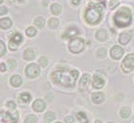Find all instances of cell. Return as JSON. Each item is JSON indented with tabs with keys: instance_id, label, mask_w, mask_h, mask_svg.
Returning <instances> with one entry per match:
<instances>
[{
	"instance_id": "7402d4cb",
	"label": "cell",
	"mask_w": 134,
	"mask_h": 123,
	"mask_svg": "<svg viewBox=\"0 0 134 123\" xmlns=\"http://www.w3.org/2000/svg\"><path fill=\"white\" fill-rule=\"evenodd\" d=\"M48 26L51 29H56L59 26V20L56 18H51L48 22Z\"/></svg>"
},
{
	"instance_id": "30bf717a",
	"label": "cell",
	"mask_w": 134,
	"mask_h": 123,
	"mask_svg": "<svg viewBox=\"0 0 134 123\" xmlns=\"http://www.w3.org/2000/svg\"><path fill=\"white\" fill-rule=\"evenodd\" d=\"M132 38V32L131 31H126L120 34L119 36V42L122 45H126L130 42Z\"/></svg>"
},
{
	"instance_id": "52a82bcc",
	"label": "cell",
	"mask_w": 134,
	"mask_h": 123,
	"mask_svg": "<svg viewBox=\"0 0 134 123\" xmlns=\"http://www.w3.org/2000/svg\"><path fill=\"white\" fill-rule=\"evenodd\" d=\"M22 41H23L22 34L15 33V35H14V36L10 39V40H9V49L13 50V51L17 50L19 48V46H20V44H21V42H22Z\"/></svg>"
},
{
	"instance_id": "8fae6325",
	"label": "cell",
	"mask_w": 134,
	"mask_h": 123,
	"mask_svg": "<svg viewBox=\"0 0 134 123\" xmlns=\"http://www.w3.org/2000/svg\"><path fill=\"white\" fill-rule=\"evenodd\" d=\"M32 107L36 112H42L43 110H45V108H46V104L41 99H38L33 103Z\"/></svg>"
},
{
	"instance_id": "d4e9b609",
	"label": "cell",
	"mask_w": 134,
	"mask_h": 123,
	"mask_svg": "<svg viewBox=\"0 0 134 123\" xmlns=\"http://www.w3.org/2000/svg\"><path fill=\"white\" fill-rule=\"evenodd\" d=\"M0 123H13V122L9 119L7 113L2 112L0 113Z\"/></svg>"
},
{
	"instance_id": "7c38bea8",
	"label": "cell",
	"mask_w": 134,
	"mask_h": 123,
	"mask_svg": "<svg viewBox=\"0 0 134 123\" xmlns=\"http://www.w3.org/2000/svg\"><path fill=\"white\" fill-rule=\"evenodd\" d=\"M105 100V95L102 92H95L92 94V101L96 104H100Z\"/></svg>"
},
{
	"instance_id": "6da1fadb",
	"label": "cell",
	"mask_w": 134,
	"mask_h": 123,
	"mask_svg": "<svg viewBox=\"0 0 134 123\" xmlns=\"http://www.w3.org/2000/svg\"><path fill=\"white\" fill-rule=\"evenodd\" d=\"M79 72L76 69L69 71V69H62L56 71L53 73V81L55 84L61 85L63 87H73L77 78H78Z\"/></svg>"
},
{
	"instance_id": "ee69618b",
	"label": "cell",
	"mask_w": 134,
	"mask_h": 123,
	"mask_svg": "<svg viewBox=\"0 0 134 123\" xmlns=\"http://www.w3.org/2000/svg\"><path fill=\"white\" fill-rule=\"evenodd\" d=\"M19 1H23V0H19Z\"/></svg>"
},
{
	"instance_id": "f546056e",
	"label": "cell",
	"mask_w": 134,
	"mask_h": 123,
	"mask_svg": "<svg viewBox=\"0 0 134 123\" xmlns=\"http://www.w3.org/2000/svg\"><path fill=\"white\" fill-rule=\"evenodd\" d=\"M38 63H40V65L41 66V67H46L48 64V60H47V58L45 57V56H41V57L38 59Z\"/></svg>"
},
{
	"instance_id": "8992f818",
	"label": "cell",
	"mask_w": 134,
	"mask_h": 123,
	"mask_svg": "<svg viewBox=\"0 0 134 123\" xmlns=\"http://www.w3.org/2000/svg\"><path fill=\"white\" fill-rule=\"evenodd\" d=\"M40 73V69L37 64L35 63H31V64H29V65L26 66L25 68V74L28 78H37Z\"/></svg>"
},
{
	"instance_id": "7a4b0ae2",
	"label": "cell",
	"mask_w": 134,
	"mask_h": 123,
	"mask_svg": "<svg viewBox=\"0 0 134 123\" xmlns=\"http://www.w3.org/2000/svg\"><path fill=\"white\" fill-rule=\"evenodd\" d=\"M103 7L99 3H90L85 12V19L90 25H98L102 19Z\"/></svg>"
},
{
	"instance_id": "484cf974",
	"label": "cell",
	"mask_w": 134,
	"mask_h": 123,
	"mask_svg": "<svg viewBox=\"0 0 134 123\" xmlns=\"http://www.w3.org/2000/svg\"><path fill=\"white\" fill-rule=\"evenodd\" d=\"M44 119H45V121L48 123L52 122V121H54V119H55V115L53 112H47L44 115Z\"/></svg>"
},
{
	"instance_id": "4316f807",
	"label": "cell",
	"mask_w": 134,
	"mask_h": 123,
	"mask_svg": "<svg viewBox=\"0 0 134 123\" xmlns=\"http://www.w3.org/2000/svg\"><path fill=\"white\" fill-rule=\"evenodd\" d=\"M120 115L123 119H127L130 115V109L129 107H123L120 111Z\"/></svg>"
},
{
	"instance_id": "f35d334b",
	"label": "cell",
	"mask_w": 134,
	"mask_h": 123,
	"mask_svg": "<svg viewBox=\"0 0 134 123\" xmlns=\"http://www.w3.org/2000/svg\"><path fill=\"white\" fill-rule=\"evenodd\" d=\"M81 2V0H72V4L73 5H78L80 4Z\"/></svg>"
},
{
	"instance_id": "5bb4252c",
	"label": "cell",
	"mask_w": 134,
	"mask_h": 123,
	"mask_svg": "<svg viewBox=\"0 0 134 123\" xmlns=\"http://www.w3.org/2000/svg\"><path fill=\"white\" fill-rule=\"evenodd\" d=\"M79 33L78 29L75 28V27H69L68 30H66V32L63 35V38L64 39H71L74 38L75 36H77Z\"/></svg>"
},
{
	"instance_id": "f6af8a7d",
	"label": "cell",
	"mask_w": 134,
	"mask_h": 123,
	"mask_svg": "<svg viewBox=\"0 0 134 123\" xmlns=\"http://www.w3.org/2000/svg\"><path fill=\"white\" fill-rule=\"evenodd\" d=\"M109 123H113V122H109Z\"/></svg>"
},
{
	"instance_id": "cb8c5ba5",
	"label": "cell",
	"mask_w": 134,
	"mask_h": 123,
	"mask_svg": "<svg viewBox=\"0 0 134 123\" xmlns=\"http://www.w3.org/2000/svg\"><path fill=\"white\" fill-rule=\"evenodd\" d=\"M77 119H78V120L80 121L81 123H88L89 122V120H88V119H87L86 115H85L83 112L78 113V114H77Z\"/></svg>"
},
{
	"instance_id": "f1b7e54d",
	"label": "cell",
	"mask_w": 134,
	"mask_h": 123,
	"mask_svg": "<svg viewBox=\"0 0 134 123\" xmlns=\"http://www.w3.org/2000/svg\"><path fill=\"white\" fill-rule=\"evenodd\" d=\"M25 33H26V35L28 37H34L37 34V30L35 27L29 26V27H27L26 30H25Z\"/></svg>"
},
{
	"instance_id": "9c48e42d",
	"label": "cell",
	"mask_w": 134,
	"mask_h": 123,
	"mask_svg": "<svg viewBox=\"0 0 134 123\" xmlns=\"http://www.w3.org/2000/svg\"><path fill=\"white\" fill-rule=\"evenodd\" d=\"M104 85H105V81H104V79L101 77V76L99 75H94V77H93V81H92V85H93V87L94 88H97V89H99V88H101V87H104Z\"/></svg>"
},
{
	"instance_id": "3957f363",
	"label": "cell",
	"mask_w": 134,
	"mask_h": 123,
	"mask_svg": "<svg viewBox=\"0 0 134 123\" xmlns=\"http://www.w3.org/2000/svg\"><path fill=\"white\" fill-rule=\"evenodd\" d=\"M132 21V13L129 8L122 7L114 15V22L116 26L126 27L130 25Z\"/></svg>"
},
{
	"instance_id": "e0dca14e",
	"label": "cell",
	"mask_w": 134,
	"mask_h": 123,
	"mask_svg": "<svg viewBox=\"0 0 134 123\" xmlns=\"http://www.w3.org/2000/svg\"><path fill=\"white\" fill-rule=\"evenodd\" d=\"M31 95L29 94V93H27V92H24V93H22V94L20 95V97H19V101L20 103H28L29 101H31Z\"/></svg>"
},
{
	"instance_id": "ac0fdd59",
	"label": "cell",
	"mask_w": 134,
	"mask_h": 123,
	"mask_svg": "<svg viewBox=\"0 0 134 123\" xmlns=\"http://www.w3.org/2000/svg\"><path fill=\"white\" fill-rule=\"evenodd\" d=\"M96 38L98 39L99 41H105L107 40V33L105 30L103 29H99L96 33Z\"/></svg>"
},
{
	"instance_id": "1f68e13d",
	"label": "cell",
	"mask_w": 134,
	"mask_h": 123,
	"mask_svg": "<svg viewBox=\"0 0 134 123\" xmlns=\"http://www.w3.org/2000/svg\"><path fill=\"white\" fill-rule=\"evenodd\" d=\"M97 56L100 58L104 57V56H106V49H104V48H100V49H98V52H97Z\"/></svg>"
},
{
	"instance_id": "ba28073f",
	"label": "cell",
	"mask_w": 134,
	"mask_h": 123,
	"mask_svg": "<svg viewBox=\"0 0 134 123\" xmlns=\"http://www.w3.org/2000/svg\"><path fill=\"white\" fill-rule=\"evenodd\" d=\"M110 55H111V57H112L113 59H114V60H118V59H120V58L123 56L124 49L122 47H120V46L115 45V46H114V47L111 49Z\"/></svg>"
},
{
	"instance_id": "836d02e7",
	"label": "cell",
	"mask_w": 134,
	"mask_h": 123,
	"mask_svg": "<svg viewBox=\"0 0 134 123\" xmlns=\"http://www.w3.org/2000/svg\"><path fill=\"white\" fill-rule=\"evenodd\" d=\"M118 5H119L118 1H113V0H111V2H110V9H115Z\"/></svg>"
},
{
	"instance_id": "44dd1931",
	"label": "cell",
	"mask_w": 134,
	"mask_h": 123,
	"mask_svg": "<svg viewBox=\"0 0 134 123\" xmlns=\"http://www.w3.org/2000/svg\"><path fill=\"white\" fill-rule=\"evenodd\" d=\"M89 82H90V75H88V74H83V77L81 78V81H80V87H85L86 85H88Z\"/></svg>"
},
{
	"instance_id": "d6a6232c",
	"label": "cell",
	"mask_w": 134,
	"mask_h": 123,
	"mask_svg": "<svg viewBox=\"0 0 134 123\" xmlns=\"http://www.w3.org/2000/svg\"><path fill=\"white\" fill-rule=\"evenodd\" d=\"M8 64H9V68L10 69H13L16 68V62L14 60H12V59H9V60L8 61Z\"/></svg>"
},
{
	"instance_id": "ab89813d",
	"label": "cell",
	"mask_w": 134,
	"mask_h": 123,
	"mask_svg": "<svg viewBox=\"0 0 134 123\" xmlns=\"http://www.w3.org/2000/svg\"><path fill=\"white\" fill-rule=\"evenodd\" d=\"M95 123H102V121H101L100 119H97V120L95 121Z\"/></svg>"
},
{
	"instance_id": "603a6c76",
	"label": "cell",
	"mask_w": 134,
	"mask_h": 123,
	"mask_svg": "<svg viewBox=\"0 0 134 123\" xmlns=\"http://www.w3.org/2000/svg\"><path fill=\"white\" fill-rule=\"evenodd\" d=\"M34 24H35L38 28H42V27L45 25V20L43 17L38 16V17H37V18L34 20Z\"/></svg>"
},
{
	"instance_id": "8d00e7d4",
	"label": "cell",
	"mask_w": 134,
	"mask_h": 123,
	"mask_svg": "<svg viewBox=\"0 0 134 123\" xmlns=\"http://www.w3.org/2000/svg\"><path fill=\"white\" fill-rule=\"evenodd\" d=\"M73 116H66L65 117V121H66V123H72L73 122Z\"/></svg>"
},
{
	"instance_id": "ffe728a7",
	"label": "cell",
	"mask_w": 134,
	"mask_h": 123,
	"mask_svg": "<svg viewBox=\"0 0 134 123\" xmlns=\"http://www.w3.org/2000/svg\"><path fill=\"white\" fill-rule=\"evenodd\" d=\"M50 9H51V12L54 14V15H58V14H60L61 11H62V8H61V6L59 4H56V3L52 4Z\"/></svg>"
},
{
	"instance_id": "5b68a950",
	"label": "cell",
	"mask_w": 134,
	"mask_h": 123,
	"mask_svg": "<svg viewBox=\"0 0 134 123\" xmlns=\"http://www.w3.org/2000/svg\"><path fill=\"white\" fill-rule=\"evenodd\" d=\"M121 67H122L123 72L126 73H129V72H131L132 71H134V54L127 55L124 58V60L122 61Z\"/></svg>"
},
{
	"instance_id": "9a60e30c",
	"label": "cell",
	"mask_w": 134,
	"mask_h": 123,
	"mask_svg": "<svg viewBox=\"0 0 134 123\" xmlns=\"http://www.w3.org/2000/svg\"><path fill=\"white\" fill-rule=\"evenodd\" d=\"M12 25V21L8 17L0 19V27L2 29H9Z\"/></svg>"
},
{
	"instance_id": "277c9868",
	"label": "cell",
	"mask_w": 134,
	"mask_h": 123,
	"mask_svg": "<svg viewBox=\"0 0 134 123\" xmlns=\"http://www.w3.org/2000/svg\"><path fill=\"white\" fill-rule=\"evenodd\" d=\"M69 49L73 54H80L85 49V40L81 38H73L69 43Z\"/></svg>"
},
{
	"instance_id": "d6986e66",
	"label": "cell",
	"mask_w": 134,
	"mask_h": 123,
	"mask_svg": "<svg viewBox=\"0 0 134 123\" xmlns=\"http://www.w3.org/2000/svg\"><path fill=\"white\" fill-rule=\"evenodd\" d=\"M8 115V116L9 117V119H10L11 121L13 123H16L17 122V120H18L19 119V114L17 111H15V109H14V111L12 110V111H8V112H6Z\"/></svg>"
},
{
	"instance_id": "4fadbf2b",
	"label": "cell",
	"mask_w": 134,
	"mask_h": 123,
	"mask_svg": "<svg viewBox=\"0 0 134 123\" xmlns=\"http://www.w3.org/2000/svg\"><path fill=\"white\" fill-rule=\"evenodd\" d=\"M9 83H10V85L13 87H18L23 84V79L20 75L15 74V75L11 76L10 77V79H9Z\"/></svg>"
},
{
	"instance_id": "83f0119b",
	"label": "cell",
	"mask_w": 134,
	"mask_h": 123,
	"mask_svg": "<svg viewBox=\"0 0 134 123\" xmlns=\"http://www.w3.org/2000/svg\"><path fill=\"white\" fill-rule=\"evenodd\" d=\"M25 123H38V119H37V116H34V115H28V116L25 117Z\"/></svg>"
},
{
	"instance_id": "4dcf8cb0",
	"label": "cell",
	"mask_w": 134,
	"mask_h": 123,
	"mask_svg": "<svg viewBox=\"0 0 134 123\" xmlns=\"http://www.w3.org/2000/svg\"><path fill=\"white\" fill-rule=\"evenodd\" d=\"M6 51H7L6 50V45H5V43L3 42L2 40H0V57L4 56Z\"/></svg>"
},
{
	"instance_id": "7bdbcfd3",
	"label": "cell",
	"mask_w": 134,
	"mask_h": 123,
	"mask_svg": "<svg viewBox=\"0 0 134 123\" xmlns=\"http://www.w3.org/2000/svg\"><path fill=\"white\" fill-rule=\"evenodd\" d=\"M54 123H62V122H54Z\"/></svg>"
},
{
	"instance_id": "60d3db41",
	"label": "cell",
	"mask_w": 134,
	"mask_h": 123,
	"mask_svg": "<svg viewBox=\"0 0 134 123\" xmlns=\"http://www.w3.org/2000/svg\"><path fill=\"white\" fill-rule=\"evenodd\" d=\"M9 2H10V3H13V2H15V0H9Z\"/></svg>"
},
{
	"instance_id": "2e32d148",
	"label": "cell",
	"mask_w": 134,
	"mask_h": 123,
	"mask_svg": "<svg viewBox=\"0 0 134 123\" xmlns=\"http://www.w3.org/2000/svg\"><path fill=\"white\" fill-rule=\"evenodd\" d=\"M35 57H36V53L31 48L26 49L25 51V53H24V58L25 60H33Z\"/></svg>"
},
{
	"instance_id": "b9f144b4",
	"label": "cell",
	"mask_w": 134,
	"mask_h": 123,
	"mask_svg": "<svg viewBox=\"0 0 134 123\" xmlns=\"http://www.w3.org/2000/svg\"><path fill=\"white\" fill-rule=\"evenodd\" d=\"M3 1H4V0H0V4H1V3H2Z\"/></svg>"
},
{
	"instance_id": "d590c367",
	"label": "cell",
	"mask_w": 134,
	"mask_h": 123,
	"mask_svg": "<svg viewBox=\"0 0 134 123\" xmlns=\"http://www.w3.org/2000/svg\"><path fill=\"white\" fill-rule=\"evenodd\" d=\"M8 12V9L6 7H0V16L5 15Z\"/></svg>"
},
{
	"instance_id": "e575fe53",
	"label": "cell",
	"mask_w": 134,
	"mask_h": 123,
	"mask_svg": "<svg viewBox=\"0 0 134 123\" xmlns=\"http://www.w3.org/2000/svg\"><path fill=\"white\" fill-rule=\"evenodd\" d=\"M7 106L11 110H14L16 108V104L13 103V101H8L7 103Z\"/></svg>"
},
{
	"instance_id": "74e56055",
	"label": "cell",
	"mask_w": 134,
	"mask_h": 123,
	"mask_svg": "<svg viewBox=\"0 0 134 123\" xmlns=\"http://www.w3.org/2000/svg\"><path fill=\"white\" fill-rule=\"evenodd\" d=\"M6 69H7L6 64H5V63H1V64H0V71H1V72H6Z\"/></svg>"
}]
</instances>
